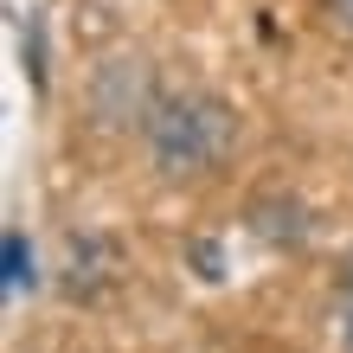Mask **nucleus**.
Masks as SVG:
<instances>
[{
    "label": "nucleus",
    "mask_w": 353,
    "mask_h": 353,
    "mask_svg": "<svg viewBox=\"0 0 353 353\" xmlns=\"http://www.w3.org/2000/svg\"><path fill=\"white\" fill-rule=\"evenodd\" d=\"M238 135H244L238 110H232L219 90H199V84L161 90L154 110H148V122H141L148 168L168 180V186L219 180V174L238 161Z\"/></svg>",
    "instance_id": "nucleus-1"
},
{
    "label": "nucleus",
    "mask_w": 353,
    "mask_h": 353,
    "mask_svg": "<svg viewBox=\"0 0 353 353\" xmlns=\"http://www.w3.org/2000/svg\"><path fill=\"white\" fill-rule=\"evenodd\" d=\"M129 276V257H122V244L103 232V225H77V232L65 238V257H58V296L90 308L103 302L110 289Z\"/></svg>",
    "instance_id": "nucleus-2"
},
{
    "label": "nucleus",
    "mask_w": 353,
    "mask_h": 353,
    "mask_svg": "<svg viewBox=\"0 0 353 353\" xmlns=\"http://www.w3.org/2000/svg\"><path fill=\"white\" fill-rule=\"evenodd\" d=\"M154 97L161 90H148V65H110L97 77V116L103 122H148V110H154Z\"/></svg>",
    "instance_id": "nucleus-3"
},
{
    "label": "nucleus",
    "mask_w": 353,
    "mask_h": 353,
    "mask_svg": "<svg viewBox=\"0 0 353 353\" xmlns=\"http://www.w3.org/2000/svg\"><path fill=\"white\" fill-rule=\"evenodd\" d=\"M251 232L270 238V244H283V251H296V244H308V205L296 193H257L251 199Z\"/></svg>",
    "instance_id": "nucleus-4"
},
{
    "label": "nucleus",
    "mask_w": 353,
    "mask_h": 353,
    "mask_svg": "<svg viewBox=\"0 0 353 353\" xmlns=\"http://www.w3.org/2000/svg\"><path fill=\"white\" fill-rule=\"evenodd\" d=\"M0 270H7V296H26V289L39 283V270H32V244H26V232H7V238H0Z\"/></svg>",
    "instance_id": "nucleus-5"
},
{
    "label": "nucleus",
    "mask_w": 353,
    "mask_h": 353,
    "mask_svg": "<svg viewBox=\"0 0 353 353\" xmlns=\"http://www.w3.org/2000/svg\"><path fill=\"white\" fill-rule=\"evenodd\" d=\"M334 347L353 353V289H341V296H334Z\"/></svg>",
    "instance_id": "nucleus-6"
},
{
    "label": "nucleus",
    "mask_w": 353,
    "mask_h": 353,
    "mask_svg": "<svg viewBox=\"0 0 353 353\" xmlns=\"http://www.w3.org/2000/svg\"><path fill=\"white\" fill-rule=\"evenodd\" d=\"M315 13H321L341 39H353V0H315Z\"/></svg>",
    "instance_id": "nucleus-7"
},
{
    "label": "nucleus",
    "mask_w": 353,
    "mask_h": 353,
    "mask_svg": "<svg viewBox=\"0 0 353 353\" xmlns=\"http://www.w3.org/2000/svg\"><path fill=\"white\" fill-rule=\"evenodd\" d=\"M341 289H353V251L341 257Z\"/></svg>",
    "instance_id": "nucleus-8"
}]
</instances>
